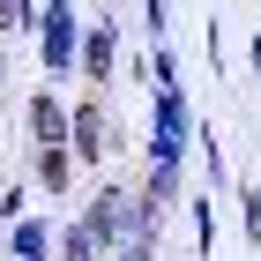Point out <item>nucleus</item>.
<instances>
[{
	"label": "nucleus",
	"mask_w": 261,
	"mask_h": 261,
	"mask_svg": "<svg viewBox=\"0 0 261 261\" xmlns=\"http://www.w3.org/2000/svg\"><path fill=\"white\" fill-rule=\"evenodd\" d=\"M239 201H246V239H261V194H254V187H246Z\"/></svg>",
	"instance_id": "11"
},
{
	"label": "nucleus",
	"mask_w": 261,
	"mask_h": 261,
	"mask_svg": "<svg viewBox=\"0 0 261 261\" xmlns=\"http://www.w3.org/2000/svg\"><path fill=\"white\" fill-rule=\"evenodd\" d=\"M60 261H97V239H90V231H82V224H75V231H67V239H60Z\"/></svg>",
	"instance_id": "9"
},
{
	"label": "nucleus",
	"mask_w": 261,
	"mask_h": 261,
	"mask_svg": "<svg viewBox=\"0 0 261 261\" xmlns=\"http://www.w3.org/2000/svg\"><path fill=\"white\" fill-rule=\"evenodd\" d=\"M0 30H30V0H0Z\"/></svg>",
	"instance_id": "10"
},
{
	"label": "nucleus",
	"mask_w": 261,
	"mask_h": 261,
	"mask_svg": "<svg viewBox=\"0 0 261 261\" xmlns=\"http://www.w3.org/2000/svg\"><path fill=\"white\" fill-rule=\"evenodd\" d=\"M67 60H75V8L53 0L45 8V67H67Z\"/></svg>",
	"instance_id": "2"
},
{
	"label": "nucleus",
	"mask_w": 261,
	"mask_h": 261,
	"mask_svg": "<svg viewBox=\"0 0 261 261\" xmlns=\"http://www.w3.org/2000/svg\"><path fill=\"white\" fill-rule=\"evenodd\" d=\"M67 172H75V157H67V149H38V179L53 187V194L67 187Z\"/></svg>",
	"instance_id": "7"
},
{
	"label": "nucleus",
	"mask_w": 261,
	"mask_h": 261,
	"mask_svg": "<svg viewBox=\"0 0 261 261\" xmlns=\"http://www.w3.org/2000/svg\"><path fill=\"white\" fill-rule=\"evenodd\" d=\"M135 201H142V217L157 224L164 209H172V201H179V164H157V172H149V187H142Z\"/></svg>",
	"instance_id": "4"
},
{
	"label": "nucleus",
	"mask_w": 261,
	"mask_h": 261,
	"mask_svg": "<svg viewBox=\"0 0 261 261\" xmlns=\"http://www.w3.org/2000/svg\"><path fill=\"white\" fill-rule=\"evenodd\" d=\"M30 127H38L45 149H60V142H67V112H60V97H53V90H38V97H30Z\"/></svg>",
	"instance_id": "5"
},
{
	"label": "nucleus",
	"mask_w": 261,
	"mask_h": 261,
	"mask_svg": "<svg viewBox=\"0 0 261 261\" xmlns=\"http://www.w3.org/2000/svg\"><path fill=\"white\" fill-rule=\"evenodd\" d=\"M149 30H157V45H164V0H149Z\"/></svg>",
	"instance_id": "13"
},
{
	"label": "nucleus",
	"mask_w": 261,
	"mask_h": 261,
	"mask_svg": "<svg viewBox=\"0 0 261 261\" xmlns=\"http://www.w3.org/2000/svg\"><path fill=\"white\" fill-rule=\"evenodd\" d=\"M82 231H90L97 246H127V239H149L157 224L142 217V201H135V194H120V187H105V194L90 201V217H82Z\"/></svg>",
	"instance_id": "1"
},
{
	"label": "nucleus",
	"mask_w": 261,
	"mask_h": 261,
	"mask_svg": "<svg viewBox=\"0 0 261 261\" xmlns=\"http://www.w3.org/2000/svg\"><path fill=\"white\" fill-rule=\"evenodd\" d=\"M120 261H157V254H149V239H127V246H120Z\"/></svg>",
	"instance_id": "12"
},
{
	"label": "nucleus",
	"mask_w": 261,
	"mask_h": 261,
	"mask_svg": "<svg viewBox=\"0 0 261 261\" xmlns=\"http://www.w3.org/2000/svg\"><path fill=\"white\" fill-rule=\"evenodd\" d=\"M15 254H22V261H45V224H38V217L15 224Z\"/></svg>",
	"instance_id": "8"
},
{
	"label": "nucleus",
	"mask_w": 261,
	"mask_h": 261,
	"mask_svg": "<svg viewBox=\"0 0 261 261\" xmlns=\"http://www.w3.org/2000/svg\"><path fill=\"white\" fill-rule=\"evenodd\" d=\"M67 149H75V157H105V149H112V142H105V112H97V105L67 112Z\"/></svg>",
	"instance_id": "3"
},
{
	"label": "nucleus",
	"mask_w": 261,
	"mask_h": 261,
	"mask_svg": "<svg viewBox=\"0 0 261 261\" xmlns=\"http://www.w3.org/2000/svg\"><path fill=\"white\" fill-rule=\"evenodd\" d=\"M112 60H120V45H112V22H105V30H90V38H82V67H90V75H112Z\"/></svg>",
	"instance_id": "6"
}]
</instances>
